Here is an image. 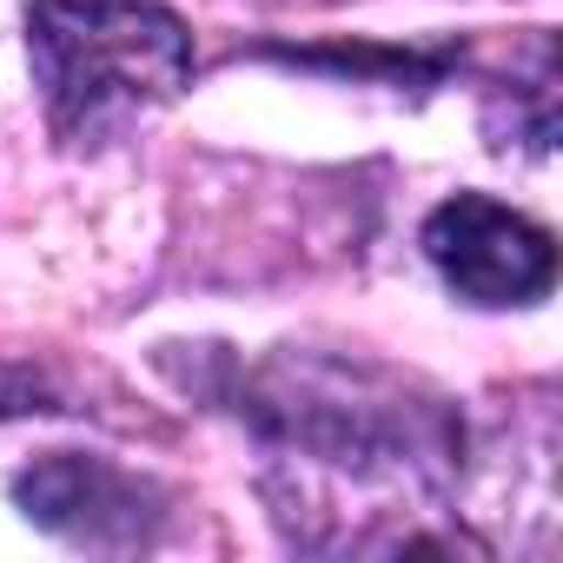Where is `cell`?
Here are the masks:
<instances>
[{
    "instance_id": "6da1fadb",
    "label": "cell",
    "mask_w": 563,
    "mask_h": 563,
    "mask_svg": "<svg viewBox=\"0 0 563 563\" xmlns=\"http://www.w3.org/2000/svg\"><path fill=\"white\" fill-rule=\"evenodd\" d=\"M212 398L258 438L272 517L299 550H471L431 530L464 477V424L424 378L365 352L278 345L219 358Z\"/></svg>"
},
{
    "instance_id": "7a4b0ae2",
    "label": "cell",
    "mask_w": 563,
    "mask_h": 563,
    "mask_svg": "<svg viewBox=\"0 0 563 563\" xmlns=\"http://www.w3.org/2000/svg\"><path fill=\"white\" fill-rule=\"evenodd\" d=\"M27 60L60 153H107L192 87V27L159 0H34Z\"/></svg>"
},
{
    "instance_id": "3957f363",
    "label": "cell",
    "mask_w": 563,
    "mask_h": 563,
    "mask_svg": "<svg viewBox=\"0 0 563 563\" xmlns=\"http://www.w3.org/2000/svg\"><path fill=\"white\" fill-rule=\"evenodd\" d=\"M431 272L444 278V286L464 299V306H484V312H510V306H543L550 286H556V239L490 199V192H457L444 199L424 232H418Z\"/></svg>"
},
{
    "instance_id": "277c9868",
    "label": "cell",
    "mask_w": 563,
    "mask_h": 563,
    "mask_svg": "<svg viewBox=\"0 0 563 563\" xmlns=\"http://www.w3.org/2000/svg\"><path fill=\"white\" fill-rule=\"evenodd\" d=\"M8 490L34 530L74 550H153L166 530V490L113 457L47 451L27 471H14Z\"/></svg>"
},
{
    "instance_id": "5b68a950",
    "label": "cell",
    "mask_w": 563,
    "mask_h": 563,
    "mask_svg": "<svg viewBox=\"0 0 563 563\" xmlns=\"http://www.w3.org/2000/svg\"><path fill=\"white\" fill-rule=\"evenodd\" d=\"M34 378L27 372H14V365H0V418H14V411H34Z\"/></svg>"
}]
</instances>
